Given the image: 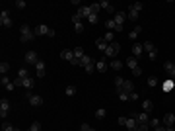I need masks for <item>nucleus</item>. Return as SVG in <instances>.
<instances>
[{
    "mask_svg": "<svg viewBox=\"0 0 175 131\" xmlns=\"http://www.w3.org/2000/svg\"><path fill=\"white\" fill-rule=\"evenodd\" d=\"M8 71H10V65L6 61H2L0 63V72H2V75H8Z\"/></svg>",
    "mask_w": 175,
    "mask_h": 131,
    "instance_id": "32",
    "label": "nucleus"
},
{
    "mask_svg": "<svg viewBox=\"0 0 175 131\" xmlns=\"http://www.w3.org/2000/svg\"><path fill=\"white\" fill-rule=\"evenodd\" d=\"M125 127L129 129V131H134L136 127H138V123H136V119H134V116H132V118H126V125H125Z\"/></svg>",
    "mask_w": 175,
    "mask_h": 131,
    "instance_id": "17",
    "label": "nucleus"
},
{
    "mask_svg": "<svg viewBox=\"0 0 175 131\" xmlns=\"http://www.w3.org/2000/svg\"><path fill=\"white\" fill-rule=\"evenodd\" d=\"M152 131H166V127H163V125H158V127L152 129Z\"/></svg>",
    "mask_w": 175,
    "mask_h": 131,
    "instance_id": "51",
    "label": "nucleus"
},
{
    "mask_svg": "<svg viewBox=\"0 0 175 131\" xmlns=\"http://www.w3.org/2000/svg\"><path fill=\"white\" fill-rule=\"evenodd\" d=\"M8 114H10V102L6 98H2V100H0V116H2V119L6 118Z\"/></svg>",
    "mask_w": 175,
    "mask_h": 131,
    "instance_id": "9",
    "label": "nucleus"
},
{
    "mask_svg": "<svg viewBox=\"0 0 175 131\" xmlns=\"http://www.w3.org/2000/svg\"><path fill=\"white\" fill-rule=\"evenodd\" d=\"M173 86H175V84H173V80L169 78V80L166 82V84H163V90H166V92H169V90H173Z\"/></svg>",
    "mask_w": 175,
    "mask_h": 131,
    "instance_id": "40",
    "label": "nucleus"
},
{
    "mask_svg": "<svg viewBox=\"0 0 175 131\" xmlns=\"http://www.w3.org/2000/svg\"><path fill=\"white\" fill-rule=\"evenodd\" d=\"M142 43H134L132 45V57H134V59H138V57H142Z\"/></svg>",
    "mask_w": 175,
    "mask_h": 131,
    "instance_id": "14",
    "label": "nucleus"
},
{
    "mask_svg": "<svg viewBox=\"0 0 175 131\" xmlns=\"http://www.w3.org/2000/svg\"><path fill=\"white\" fill-rule=\"evenodd\" d=\"M150 131H152V129H150Z\"/></svg>",
    "mask_w": 175,
    "mask_h": 131,
    "instance_id": "53",
    "label": "nucleus"
},
{
    "mask_svg": "<svg viewBox=\"0 0 175 131\" xmlns=\"http://www.w3.org/2000/svg\"><path fill=\"white\" fill-rule=\"evenodd\" d=\"M25 98H27V102H29L33 108H37V106H41V104H43V98H41L39 94H31L29 90L25 92Z\"/></svg>",
    "mask_w": 175,
    "mask_h": 131,
    "instance_id": "6",
    "label": "nucleus"
},
{
    "mask_svg": "<svg viewBox=\"0 0 175 131\" xmlns=\"http://www.w3.org/2000/svg\"><path fill=\"white\" fill-rule=\"evenodd\" d=\"M95 63H97V61H95L93 57H89V55H84V57H82V61H80V67H82V69L88 72V75H92V72L95 71Z\"/></svg>",
    "mask_w": 175,
    "mask_h": 131,
    "instance_id": "2",
    "label": "nucleus"
},
{
    "mask_svg": "<svg viewBox=\"0 0 175 131\" xmlns=\"http://www.w3.org/2000/svg\"><path fill=\"white\" fill-rule=\"evenodd\" d=\"M138 12H136V10H132V8H129V12H126V18L129 20H132V22H136V20H138Z\"/></svg>",
    "mask_w": 175,
    "mask_h": 131,
    "instance_id": "28",
    "label": "nucleus"
},
{
    "mask_svg": "<svg viewBox=\"0 0 175 131\" xmlns=\"http://www.w3.org/2000/svg\"><path fill=\"white\" fill-rule=\"evenodd\" d=\"M45 69H47V67H45V63H43V61H39V63L35 65V72H37V76H39V78H43V76H45Z\"/></svg>",
    "mask_w": 175,
    "mask_h": 131,
    "instance_id": "12",
    "label": "nucleus"
},
{
    "mask_svg": "<svg viewBox=\"0 0 175 131\" xmlns=\"http://www.w3.org/2000/svg\"><path fill=\"white\" fill-rule=\"evenodd\" d=\"M60 59H64V61H68V63H72V59H74V51L64 49V51L60 53Z\"/></svg>",
    "mask_w": 175,
    "mask_h": 131,
    "instance_id": "21",
    "label": "nucleus"
},
{
    "mask_svg": "<svg viewBox=\"0 0 175 131\" xmlns=\"http://www.w3.org/2000/svg\"><path fill=\"white\" fill-rule=\"evenodd\" d=\"M16 6H18L20 10H22V8H25V6H27V4H25L24 0H18V2H16Z\"/></svg>",
    "mask_w": 175,
    "mask_h": 131,
    "instance_id": "47",
    "label": "nucleus"
},
{
    "mask_svg": "<svg viewBox=\"0 0 175 131\" xmlns=\"http://www.w3.org/2000/svg\"><path fill=\"white\" fill-rule=\"evenodd\" d=\"M39 129H41V123L39 121H33V123L29 125V131H39Z\"/></svg>",
    "mask_w": 175,
    "mask_h": 131,
    "instance_id": "42",
    "label": "nucleus"
},
{
    "mask_svg": "<svg viewBox=\"0 0 175 131\" xmlns=\"http://www.w3.org/2000/svg\"><path fill=\"white\" fill-rule=\"evenodd\" d=\"M117 96H119V98H121L123 102H126V100H129V94H125V92H119Z\"/></svg>",
    "mask_w": 175,
    "mask_h": 131,
    "instance_id": "45",
    "label": "nucleus"
},
{
    "mask_svg": "<svg viewBox=\"0 0 175 131\" xmlns=\"http://www.w3.org/2000/svg\"><path fill=\"white\" fill-rule=\"evenodd\" d=\"M123 82H125V78H123V76H117V78H115L113 84H115V90H117V92L123 90Z\"/></svg>",
    "mask_w": 175,
    "mask_h": 131,
    "instance_id": "25",
    "label": "nucleus"
},
{
    "mask_svg": "<svg viewBox=\"0 0 175 131\" xmlns=\"http://www.w3.org/2000/svg\"><path fill=\"white\" fill-rule=\"evenodd\" d=\"M39 61H41V59L37 57L35 51H27V53H25V63H27V65H37Z\"/></svg>",
    "mask_w": 175,
    "mask_h": 131,
    "instance_id": "11",
    "label": "nucleus"
},
{
    "mask_svg": "<svg viewBox=\"0 0 175 131\" xmlns=\"http://www.w3.org/2000/svg\"><path fill=\"white\" fill-rule=\"evenodd\" d=\"M35 29V35H49V37H55V29L49 28V25H45V24H39Z\"/></svg>",
    "mask_w": 175,
    "mask_h": 131,
    "instance_id": "4",
    "label": "nucleus"
},
{
    "mask_svg": "<svg viewBox=\"0 0 175 131\" xmlns=\"http://www.w3.org/2000/svg\"><path fill=\"white\" fill-rule=\"evenodd\" d=\"M132 100H138V94H136V92L129 94V102H132Z\"/></svg>",
    "mask_w": 175,
    "mask_h": 131,
    "instance_id": "48",
    "label": "nucleus"
},
{
    "mask_svg": "<svg viewBox=\"0 0 175 131\" xmlns=\"http://www.w3.org/2000/svg\"><path fill=\"white\" fill-rule=\"evenodd\" d=\"M121 92H125V94H132V92H134V84H132L130 80H125V82H123V90H121ZM117 94H119V92H117Z\"/></svg>",
    "mask_w": 175,
    "mask_h": 131,
    "instance_id": "13",
    "label": "nucleus"
},
{
    "mask_svg": "<svg viewBox=\"0 0 175 131\" xmlns=\"http://www.w3.org/2000/svg\"><path fill=\"white\" fill-rule=\"evenodd\" d=\"M80 131H95V129H92V127H89L88 123H82V127H80Z\"/></svg>",
    "mask_w": 175,
    "mask_h": 131,
    "instance_id": "46",
    "label": "nucleus"
},
{
    "mask_svg": "<svg viewBox=\"0 0 175 131\" xmlns=\"http://www.w3.org/2000/svg\"><path fill=\"white\" fill-rule=\"evenodd\" d=\"M33 84H35L33 76H29V78H25V80H24V86L27 88V90H31V88H33Z\"/></svg>",
    "mask_w": 175,
    "mask_h": 131,
    "instance_id": "31",
    "label": "nucleus"
},
{
    "mask_svg": "<svg viewBox=\"0 0 175 131\" xmlns=\"http://www.w3.org/2000/svg\"><path fill=\"white\" fill-rule=\"evenodd\" d=\"M72 51H74V59H82V57L86 55V53H84V49H82V47H76V49H72Z\"/></svg>",
    "mask_w": 175,
    "mask_h": 131,
    "instance_id": "29",
    "label": "nucleus"
},
{
    "mask_svg": "<svg viewBox=\"0 0 175 131\" xmlns=\"http://www.w3.org/2000/svg\"><path fill=\"white\" fill-rule=\"evenodd\" d=\"M134 119L138 125H144V123H150V114L142 112V114H134Z\"/></svg>",
    "mask_w": 175,
    "mask_h": 131,
    "instance_id": "10",
    "label": "nucleus"
},
{
    "mask_svg": "<svg viewBox=\"0 0 175 131\" xmlns=\"http://www.w3.org/2000/svg\"><path fill=\"white\" fill-rule=\"evenodd\" d=\"M126 67H129L130 71H134L136 67H138V59H134V57H129V59H126Z\"/></svg>",
    "mask_w": 175,
    "mask_h": 131,
    "instance_id": "23",
    "label": "nucleus"
},
{
    "mask_svg": "<svg viewBox=\"0 0 175 131\" xmlns=\"http://www.w3.org/2000/svg\"><path fill=\"white\" fill-rule=\"evenodd\" d=\"M27 131H29V129H27Z\"/></svg>",
    "mask_w": 175,
    "mask_h": 131,
    "instance_id": "54",
    "label": "nucleus"
},
{
    "mask_svg": "<svg viewBox=\"0 0 175 131\" xmlns=\"http://www.w3.org/2000/svg\"><path fill=\"white\" fill-rule=\"evenodd\" d=\"M109 69H113V71H121V69H123V63H121L119 59H113V61L109 63Z\"/></svg>",
    "mask_w": 175,
    "mask_h": 131,
    "instance_id": "24",
    "label": "nucleus"
},
{
    "mask_svg": "<svg viewBox=\"0 0 175 131\" xmlns=\"http://www.w3.org/2000/svg\"><path fill=\"white\" fill-rule=\"evenodd\" d=\"M166 131H175V127H173V125H169V127H166Z\"/></svg>",
    "mask_w": 175,
    "mask_h": 131,
    "instance_id": "52",
    "label": "nucleus"
},
{
    "mask_svg": "<svg viewBox=\"0 0 175 131\" xmlns=\"http://www.w3.org/2000/svg\"><path fill=\"white\" fill-rule=\"evenodd\" d=\"M88 22H89V24H97V14H92V16H88Z\"/></svg>",
    "mask_w": 175,
    "mask_h": 131,
    "instance_id": "44",
    "label": "nucleus"
},
{
    "mask_svg": "<svg viewBox=\"0 0 175 131\" xmlns=\"http://www.w3.org/2000/svg\"><path fill=\"white\" fill-rule=\"evenodd\" d=\"M132 75H134V76H140V75H142V69H140V67H136V69L132 71Z\"/></svg>",
    "mask_w": 175,
    "mask_h": 131,
    "instance_id": "49",
    "label": "nucleus"
},
{
    "mask_svg": "<svg viewBox=\"0 0 175 131\" xmlns=\"http://www.w3.org/2000/svg\"><path fill=\"white\" fill-rule=\"evenodd\" d=\"M142 110H144L146 114H150L152 110H154V104H152V100H144V102H142Z\"/></svg>",
    "mask_w": 175,
    "mask_h": 131,
    "instance_id": "26",
    "label": "nucleus"
},
{
    "mask_svg": "<svg viewBox=\"0 0 175 131\" xmlns=\"http://www.w3.org/2000/svg\"><path fill=\"white\" fill-rule=\"evenodd\" d=\"M14 129H16V127H14L10 121H2V131H14Z\"/></svg>",
    "mask_w": 175,
    "mask_h": 131,
    "instance_id": "35",
    "label": "nucleus"
},
{
    "mask_svg": "<svg viewBox=\"0 0 175 131\" xmlns=\"http://www.w3.org/2000/svg\"><path fill=\"white\" fill-rule=\"evenodd\" d=\"M113 20L117 24H121L123 25L125 22H126V12H115V16H113Z\"/></svg>",
    "mask_w": 175,
    "mask_h": 131,
    "instance_id": "15",
    "label": "nucleus"
},
{
    "mask_svg": "<svg viewBox=\"0 0 175 131\" xmlns=\"http://www.w3.org/2000/svg\"><path fill=\"white\" fill-rule=\"evenodd\" d=\"M140 31H142V25H136V28H134V29H132L130 33H129V39L136 41V39H138V35H140Z\"/></svg>",
    "mask_w": 175,
    "mask_h": 131,
    "instance_id": "22",
    "label": "nucleus"
},
{
    "mask_svg": "<svg viewBox=\"0 0 175 131\" xmlns=\"http://www.w3.org/2000/svg\"><path fill=\"white\" fill-rule=\"evenodd\" d=\"M119 125H126V118H119Z\"/></svg>",
    "mask_w": 175,
    "mask_h": 131,
    "instance_id": "50",
    "label": "nucleus"
},
{
    "mask_svg": "<svg viewBox=\"0 0 175 131\" xmlns=\"http://www.w3.org/2000/svg\"><path fill=\"white\" fill-rule=\"evenodd\" d=\"M76 14L80 16V18H88V16H92L93 12H92V8H89V6H84V8H80V10H78Z\"/></svg>",
    "mask_w": 175,
    "mask_h": 131,
    "instance_id": "20",
    "label": "nucleus"
},
{
    "mask_svg": "<svg viewBox=\"0 0 175 131\" xmlns=\"http://www.w3.org/2000/svg\"><path fill=\"white\" fill-rule=\"evenodd\" d=\"M0 25L2 28H10L12 25V18H10V14L6 10H2V14H0Z\"/></svg>",
    "mask_w": 175,
    "mask_h": 131,
    "instance_id": "7",
    "label": "nucleus"
},
{
    "mask_svg": "<svg viewBox=\"0 0 175 131\" xmlns=\"http://www.w3.org/2000/svg\"><path fill=\"white\" fill-rule=\"evenodd\" d=\"M105 116H107V112H105V110H103V108H99V110H97V112H95V118H97V119H103Z\"/></svg>",
    "mask_w": 175,
    "mask_h": 131,
    "instance_id": "38",
    "label": "nucleus"
},
{
    "mask_svg": "<svg viewBox=\"0 0 175 131\" xmlns=\"http://www.w3.org/2000/svg\"><path fill=\"white\" fill-rule=\"evenodd\" d=\"M163 69H166L167 76L173 80V78H175V63L173 61H166V63H163Z\"/></svg>",
    "mask_w": 175,
    "mask_h": 131,
    "instance_id": "8",
    "label": "nucleus"
},
{
    "mask_svg": "<svg viewBox=\"0 0 175 131\" xmlns=\"http://www.w3.org/2000/svg\"><path fill=\"white\" fill-rule=\"evenodd\" d=\"M169 125H175V116L173 114H166V116H163V127H169Z\"/></svg>",
    "mask_w": 175,
    "mask_h": 131,
    "instance_id": "16",
    "label": "nucleus"
},
{
    "mask_svg": "<svg viewBox=\"0 0 175 131\" xmlns=\"http://www.w3.org/2000/svg\"><path fill=\"white\" fill-rule=\"evenodd\" d=\"M95 69H97L99 72H105V71L109 69V65H107L105 61H97V63H95Z\"/></svg>",
    "mask_w": 175,
    "mask_h": 131,
    "instance_id": "27",
    "label": "nucleus"
},
{
    "mask_svg": "<svg viewBox=\"0 0 175 131\" xmlns=\"http://www.w3.org/2000/svg\"><path fill=\"white\" fill-rule=\"evenodd\" d=\"M142 49H144V51H148V57H150L152 61L158 57V47L154 45L152 41H144V43H142Z\"/></svg>",
    "mask_w": 175,
    "mask_h": 131,
    "instance_id": "5",
    "label": "nucleus"
},
{
    "mask_svg": "<svg viewBox=\"0 0 175 131\" xmlns=\"http://www.w3.org/2000/svg\"><path fill=\"white\" fill-rule=\"evenodd\" d=\"M148 125H150V129H156L158 125H162V123H160V119H156V118H150V123H148Z\"/></svg>",
    "mask_w": 175,
    "mask_h": 131,
    "instance_id": "37",
    "label": "nucleus"
},
{
    "mask_svg": "<svg viewBox=\"0 0 175 131\" xmlns=\"http://www.w3.org/2000/svg\"><path fill=\"white\" fill-rule=\"evenodd\" d=\"M74 94H76V86H74V84H68V86H66V96H74Z\"/></svg>",
    "mask_w": 175,
    "mask_h": 131,
    "instance_id": "36",
    "label": "nucleus"
},
{
    "mask_svg": "<svg viewBox=\"0 0 175 131\" xmlns=\"http://www.w3.org/2000/svg\"><path fill=\"white\" fill-rule=\"evenodd\" d=\"M146 84L150 86V88H154V86H158V78L156 76H148V80H146Z\"/></svg>",
    "mask_w": 175,
    "mask_h": 131,
    "instance_id": "33",
    "label": "nucleus"
},
{
    "mask_svg": "<svg viewBox=\"0 0 175 131\" xmlns=\"http://www.w3.org/2000/svg\"><path fill=\"white\" fill-rule=\"evenodd\" d=\"M0 84H4V86H10V84H12V80H10V78H8V75H2V78H0Z\"/></svg>",
    "mask_w": 175,
    "mask_h": 131,
    "instance_id": "34",
    "label": "nucleus"
},
{
    "mask_svg": "<svg viewBox=\"0 0 175 131\" xmlns=\"http://www.w3.org/2000/svg\"><path fill=\"white\" fill-rule=\"evenodd\" d=\"M119 51H121V45L117 43V41H113V43H109V47H107V51H105V57H107V59H111L113 61L117 55H119Z\"/></svg>",
    "mask_w": 175,
    "mask_h": 131,
    "instance_id": "3",
    "label": "nucleus"
},
{
    "mask_svg": "<svg viewBox=\"0 0 175 131\" xmlns=\"http://www.w3.org/2000/svg\"><path fill=\"white\" fill-rule=\"evenodd\" d=\"M35 37H37V35H35V29L31 28V25L24 24L22 29H20V41H22V43H27V41L35 39Z\"/></svg>",
    "mask_w": 175,
    "mask_h": 131,
    "instance_id": "1",
    "label": "nucleus"
},
{
    "mask_svg": "<svg viewBox=\"0 0 175 131\" xmlns=\"http://www.w3.org/2000/svg\"><path fill=\"white\" fill-rule=\"evenodd\" d=\"M103 39L107 41V43H113V31H107V33L103 35Z\"/></svg>",
    "mask_w": 175,
    "mask_h": 131,
    "instance_id": "41",
    "label": "nucleus"
},
{
    "mask_svg": "<svg viewBox=\"0 0 175 131\" xmlns=\"http://www.w3.org/2000/svg\"><path fill=\"white\" fill-rule=\"evenodd\" d=\"M74 29H76V33H82V31H84L82 22H76V24H74Z\"/></svg>",
    "mask_w": 175,
    "mask_h": 131,
    "instance_id": "43",
    "label": "nucleus"
},
{
    "mask_svg": "<svg viewBox=\"0 0 175 131\" xmlns=\"http://www.w3.org/2000/svg\"><path fill=\"white\" fill-rule=\"evenodd\" d=\"M130 8H132V10H136V12L140 14V12H142V8H144V4H142V2H134Z\"/></svg>",
    "mask_w": 175,
    "mask_h": 131,
    "instance_id": "39",
    "label": "nucleus"
},
{
    "mask_svg": "<svg viewBox=\"0 0 175 131\" xmlns=\"http://www.w3.org/2000/svg\"><path fill=\"white\" fill-rule=\"evenodd\" d=\"M18 78H22V80L29 78V71H27V69H20V71H18Z\"/></svg>",
    "mask_w": 175,
    "mask_h": 131,
    "instance_id": "30",
    "label": "nucleus"
},
{
    "mask_svg": "<svg viewBox=\"0 0 175 131\" xmlns=\"http://www.w3.org/2000/svg\"><path fill=\"white\" fill-rule=\"evenodd\" d=\"M95 45H97V49L101 51V53H105V51H107V47H109V43H107L103 37H99L97 41H95Z\"/></svg>",
    "mask_w": 175,
    "mask_h": 131,
    "instance_id": "18",
    "label": "nucleus"
},
{
    "mask_svg": "<svg viewBox=\"0 0 175 131\" xmlns=\"http://www.w3.org/2000/svg\"><path fill=\"white\" fill-rule=\"evenodd\" d=\"M99 6H101L103 10H107L109 14H113V16H115V12H117V10H115V6H111V4L107 2V0H101V2H99Z\"/></svg>",
    "mask_w": 175,
    "mask_h": 131,
    "instance_id": "19",
    "label": "nucleus"
}]
</instances>
